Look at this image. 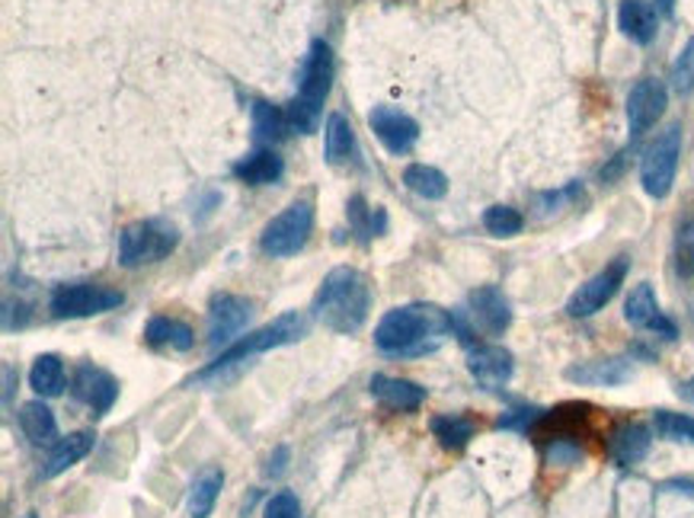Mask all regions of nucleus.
I'll return each instance as SVG.
<instances>
[{
	"instance_id": "obj_1",
	"label": "nucleus",
	"mask_w": 694,
	"mask_h": 518,
	"mask_svg": "<svg viewBox=\"0 0 694 518\" xmlns=\"http://www.w3.org/2000/svg\"><path fill=\"white\" fill-rule=\"evenodd\" d=\"M455 333V317L436 304H404L388 311L375 327V345L394 358H422Z\"/></svg>"
},
{
	"instance_id": "obj_2",
	"label": "nucleus",
	"mask_w": 694,
	"mask_h": 518,
	"mask_svg": "<svg viewBox=\"0 0 694 518\" xmlns=\"http://www.w3.org/2000/svg\"><path fill=\"white\" fill-rule=\"evenodd\" d=\"M368 311H371V288H368V279L352 266L330 269L324 286L314 294L317 320L327 330L343 333V337L362 330V324L368 320Z\"/></svg>"
},
{
	"instance_id": "obj_3",
	"label": "nucleus",
	"mask_w": 694,
	"mask_h": 518,
	"mask_svg": "<svg viewBox=\"0 0 694 518\" xmlns=\"http://www.w3.org/2000/svg\"><path fill=\"white\" fill-rule=\"evenodd\" d=\"M304 337H307V317L298 314V311H289V314L276 317L273 324H266V327L247 333L240 343L228 345L209 368H202V371L192 378V384H215V388H222L225 381H231L234 375H237L253 355H263V352L279 349V345L298 343V340H304Z\"/></svg>"
},
{
	"instance_id": "obj_4",
	"label": "nucleus",
	"mask_w": 694,
	"mask_h": 518,
	"mask_svg": "<svg viewBox=\"0 0 694 518\" xmlns=\"http://www.w3.org/2000/svg\"><path fill=\"white\" fill-rule=\"evenodd\" d=\"M179 243V230L164 218H148V222H135L118 233V263L125 269H138L148 263H161L164 256H171Z\"/></svg>"
},
{
	"instance_id": "obj_5",
	"label": "nucleus",
	"mask_w": 694,
	"mask_h": 518,
	"mask_svg": "<svg viewBox=\"0 0 694 518\" xmlns=\"http://www.w3.org/2000/svg\"><path fill=\"white\" fill-rule=\"evenodd\" d=\"M679 157H682V125H669L666 131L656 135V141L643 151V161H640V182L646 195L666 199L672 192Z\"/></svg>"
},
{
	"instance_id": "obj_6",
	"label": "nucleus",
	"mask_w": 694,
	"mask_h": 518,
	"mask_svg": "<svg viewBox=\"0 0 694 518\" xmlns=\"http://www.w3.org/2000/svg\"><path fill=\"white\" fill-rule=\"evenodd\" d=\"M311 228H314V205H311L307 199L291 202L282 215H276V218L263 228L260 247H263L266 256L286 260V256H294L298 250H304V243H307V237H311Z\"/></svg>"
},
{
	"instance_id": "obj_7",
	"label": "nucleus",
	"mask_w": 694,
	"mask_h": 518,
	"mask_svg": "<svg viewBox=\"0 0 694 518\" xmlns=\"http://www.w3.org/2000/svg\"><path fill=\"white\" fill-rule=\"evenodd\" d=\"M125 301V294L118 288L97 286V282H71V286H59L52 291V314L59 320H80V317H97L106 311H116Z\"/></svg>"
},
{
	"instance_id": "obj_8",
	"label": "nucleus",
	"mask_w": 694,
	"mask_h": 518,
	"mask_svg": "<svg viewBox=\"0 0 694 518\" xmlns=\"http://www.w3.org/2000/svg\"><path fill=\"white\" fill-rule=\"evenodd\" d=\"M628 269H631V260H628V256L611 260L602 273H595L585 286H579L577 291H573V298L567 301V314L577 317V320L598 314V311L618 294V288L624 286Z\"/></svg>"
},
{
	"instance_id": "obj_9",
	"label": "nucleus",
	"mask_w": 694,
	"mask_h": 518,
	"mask_svg": "<svg viewBox=\"0 0 694 518\" xmlns=\"http://www.w3.org/2000/svg\"><path fill=\"white\" fill-rule=\"evenodd\" d=\"M333 71H337V61H333V49L317 39L311 46V52L301 64V77H298V100H304L307 106H324L327 93H330V84H333Z\"/></svg>"
},
{
	"instance_id": "obj_10",
	"label": "nucleus",
	"mask_w": 694,
	"mask_h": 518,
	"mask_svg": "<svg viewBox=\"0 0 694 518\" xmlns=\"http://www.w3.org/2000/svg\"><path fill=\"white\" fill-rule=\"evenodd\" d=\"M253 317V301L240 298V294H215L209 304V345L222 349L234 337L243 333V327Z\"/></svg>"
},
{
	"instance_id": "obj_11",
	"label": "nucleus",
	"mask_w": 694,
	"mask_h": 518,
	"mask_svg": "<svg viewBox=\"0 0 694 518\" xmlns=\"http://www.w3.org/2000/svg\"><path fill=\"white\" fill-rule=\"evenodd\" d=\"M666 106H669V90H666L663 80H656V77L636 80L631 93H628V128H631V135L634 138L646 135L663 118Z\"/></svg>"
},
{
	"instance_id": "obj_12",
	"label": "nucleus",
	"mask_w": 694,
	"mask_h": 518,
	"mask_svg": "<svg viewBox=\"0 0 694 518\" xmlns=\"http://www.w3.org/2000/svg\"><path fill=\"white\" fill-rule=\"evenodd\" d=\"M467 371L483 391H500V388L509 384V378L516 371V358L503 345H470Z\"/></svg>"
},
{
	"instance_id": "obj_13",
	"label": "nucleus",
	"mask_w": 694,
	"mask_h": 518,
	"mask_svg": "<svg viewBox=\"0 0 694 518\" xmlns=\"http://www.w3.org/2000/svg\"><path fill=\"white\" fill-rule=\"evenodd\" d=\"M624 320L636 327V330H649L663 340H676L679 337V327L659 311V301H656V291L649 282H640V286L628 294L624 301Z\"/></svg>"
},
{
	"instance_id": "obj_14",
	"label": "nucleus",
	"mask_w": 694,
	"mask_h": 518,
	"mask_svg": "<svg viewBox=\"0 0 694 518\" xmlns=\"http://www.w3.org/2000/svg\"><path fill=\"white\" fill-rule=\"evenodd\" d=\"M368 125L391 154H406L419 138L416 118L406 115L404 110H398V106H375L368 115Z\"/></svg>"
},
{
	"instance_id": "obj_15",
	"label": "nucleus",
	"mask_w": 694,
	"mask_h": 518,
	"mask_svg": "<svg viewBox=\"0 0 694 518\" xmlns=\"http://www.w3.org/2000/svg\"><path fill=\"white\" fill-rule=\"evenodd\" d=\"M71 391H74L77 401L87 403L93 409V416H106L118 397V381L110 371H103V368H97V365L87 362V365H80L74 371Z\"/></svg>"
},
{
	"instance_id": "obj_16",
	"label": "nucleus",
	"mask_w": 694,
	"mask_h": 518,
	"mask_svg": "<svg viewBox=\"0 0 694 518\" xmlns=\"http://www.w3.org/2000/svg\"><path fill=\"white\" fill-rule=\"evenodd\" d=\"M567 381L582 384V388H621L634 378L631 358H595V362H579L570 365Z\"/></svg>"
},
{
	"instance_id": "obj_17",
	"label": "nucleus",
	"mask_w": 694,
	"mask_h": 518,
	"mask_svg": "<svg viewBox=\"0 0 694 518\" xmlns=\"http://www.w3.org/2000/svg\"><path fill=\"white\" fill-rule=\"evenodd\" d=\"M470 314L474 320L490 333V337H503L513 324V307L509 298L496 286H483L470 291Z\"/></svg>"
},
{
	"instance_id": "obj_18",
	"label": "nucleus",
	"mask_w": 694,
	"mask_h": 518,
	"mask_svg": "<svg viewBox=\"0 0 694 518\" xmlns=\"http://www.w3.org/2000/svg\"><path fill=\"white\" fill-rule=\"evenodd\" d=\"M371 388V397L388 406V409H398V413H413L419 409L422 401H426V388L406 381V378H391V375H371L368 381Z\"/></svg>"
},
{
	"instance_id": "obj_19",
	"label": "nucleus",
	"mask_w": 694,
	"mask_h": 518,
	"mask_svg": "<svg viewBox=\"0 0 694 518\" xmlns=\"http://www.w3.org/2000/svg\"><path fill=\"white\" fill-rule=\"evenodd\" d=\"M653 432L643 422H621L608 439V455L618 467H634L649 455Z\"/></svg>"
},
{
	"instance_id": "obj_20",
	"label": "nucleus",
	"mask_w": 694,
	"mask_h": 518,
	"mask_svg": "<svg viewBox=\"0 0 694 518\" xmlns=\"http://www.w3.org/2000/svg\"><path fill=\"white\" fill-rule=\"evenodd\" d=\"M618 26L621 33L636 42V46H649L659 33V16H656V7L646 3V0H621L618 7Z\"/></svg>"
},
{
	"instance_id": "obj_21",
	"label": "nucleus",
	"mask_w": 694,
	"mask_h": 518,
	"mask_svg": "<svg viewBox=\"0 0 694 518\" xmlns=\"http://www.w3.org/2000/svg\"><path fill=\"white\" fill-rule=\"evenodd\" d=\"M93 442H97V435H93L90 429H80V432H71V435L59 439V442L52 445L49 458H46L42 477H46V480H52V477L64 473L67 467H74L77 460L87 458V455L93 452Z\"/></svg>"
},
{
	"instance_id": "obj_22",
	"label": "nucleus",
	"mask_w": 694,
	"mask_h": 518,
	"mask_svg": "<svg viewBox=\"0 0 694 518\" xmlns=\"http://www.w3.org/2000/svg\"><path fill=\"white\" fill-rule=\"evenodd\" d=\"M282 173H286L282 157H279L276 151H269V148H256V151H250L247 157H240V161L234 164V176H237L240 182H247V186H269V182H276Z\"/></svg>"
},
{
	"instance_id": "obj_23",
	"label": "nucleus",
	"mask_w": 694,
	"mask_h": 518,
	"mask_svg": "<svg viewBox=\"0 0 694 518\" xmlns=\"http://www.w3.org/2000/svg\"><path fill=\"white\" fill-rule=\"evenodd\" d=\"M20 429L33 445H55L59 442V419L42 401H29L20 406Z\"/></svg>"
},
{
	"instance_id": "obj_24",
	"label": "nucleus",
	"mask_w": 694,
	"mask_h": 518,
	"mask_svg": "<svg viewBox=\"0 0 694 518\" xmlns=\"http://www.w3.org/2000/svg\"><path fill=\"white\" fill-rule=\"evenodd\" d=\"M144 340L154 349H174V352H189L195 345V333L189 324L176 320V317H151L144 327Z\"/></svg>"
},
{
	"instance_id": "obj_25",
	"label": "nucleus",
	"mask_w": 694,
	"mask_h": 518,
	"mask_svg": "<svg viewBox=\"0 0 694 518\" xmlns=\"http://www.w3.org/2000/svg\"><path fill=\"white\" fill-rule=\"evenodd\" d=\"M225 487V470L218 467H205L192 487H189V500H186V509H189V518H209L215 503H218V493Z\"/></svg>"
},
{
	"instance_id": "obj_26",
	"label": "nucleus",
	"mask_w": 694,
	"mask_h": 518,
	"mask_svg": "<svg viewBox=\"0 0 694 518\" xmlns=\"http://www.w3.org/2000/svg\"><path fill=\"white\" fill-rule=\"evenodd\" d=\"M429 429H432V435L439 439V445L445 452H462V448H467V442L477 435V422L470 416H458V413L432 416Z\"/></svg>"
},
{
	"instance_id": "obj_27",
	"label": "nucleus",
	"mask_w": 694,
	"mask_h": 518,
	"mask_svg": "<svg viewBox=\"0 0 694 518\" xmlns=\"http://www.w3.org/2000/svg\"><path fill=\"white\" fill-rule=\"evenodd\" d=\"M355 151V135H352V125L343 113H333L327 118V135H324V154H327V164L340 167L346 164Z\"/></svg>"
},
{
	"instance_id": "obj_28",
	"label": "nucleus",
	"mask_w": 694,
	"mask_h": 518,
	"mask_svg": "<svg viewBox=\"0 0 694 518\" xmlns=\"http://www.w3.org/2000/svg\"><path fill=\"white\" fill-rule=\"evenodd\" d=\"M29 388L39 397H59L64 391V362L59 355H39L29 368Z\"/></svg>"
},
{
	"instance_id": "obj_29",
	"label": "nucleus",
	"mask_w": 694,
	"mask_h": 518,
	"mask_svg": "<svg viewBox=\"0 0 694 518\" xmlns=\"http://www.w3.org/2000/svg\"><path fill=\"white\" fill-rule=\"evenodd\" d=\"M404 182L409 192H416V195H422V199H445V192H449L445 173L436 170V167H426V164L406 167Z\"/></svg>"
},
{
	"instance_id": "obj_30",
	"label": "nucleus",
	"mask_w": 694,
	"mask_h": 518,
	"mask_svg": "<svg viewBox=\"0 0 694 518\" xmlns=\"http://www.w3.org/2000/svg\"><path fill=\"white\" fill-rule=\"evenodd\" d=\"M250 113H253V131H256L260 141H279V138L286 135V128H289V115H286V110L269 106V103H263V100H256Z\"/></svg>"
},
{
	"instance_id": "obj_31",
	"label": "nucleus",
	"mask_w": 694,
	"mask_h": 518,
	"mask_svg": "<svg viewBox=\"0 0 694 518\" xmlns=\"http://www.w3.org/2000/svg\"><path fill=\"white\" fill-rule=\"evenodd\" d=\"M653 429H656V435H663L666 442H692L694 445V416L672 413V409H656Z\"/></svg>"
},
{
	"instance_id": "obj_32",
	"label": "nucleus",
	"mask_w": 694,
	"mask_h": 518,
	"mask_svg": "<svg viewBox=\"0 0 694 518\" xmlns=\"http://www.w3.org/2000/svg\"><path fill=\"white\" fill-rule=\"evenodd\" d=\"M483 228L490 230L493 237H516L525 228V218H521L519 209H513V205H490L483 212Z\"/></svg>"
},
{
	"instance_id": "obj_33",
	"label": "nucleus",
	"mask_w": 694,
	"mask_h": 518,
	"mask_svg": "<svg viewBox=\"0 0 694 518\" xmlns=\"http://www.w3.org/2000/svg\"><path fill=\"white\" fill-rule=\"evenodd\" d=\"M676 269L682 279L694 276V222H682L676 233Z\"/></svg>"
},
{
	"instance_id": "obj_34",
	"label": "nucleus",
	"mask_w": 694,
	"mask_h": 518,
	"mask_svg": "<svg viewBox=\"0 0 694 518\" xmlns=\"http://www.w3.org/2000/svg\"><path fill=\"white\" fill-rule=\"evenodd\" d=\"M544 460H547V464H557V467L579 464V460H582V445L573 442L570 435H551V442H547V448H544Z\"/></svg>"
},
{
	"instance_id": "obj_35",
	"label": "nucleus",
	"mask_w": 694,
	"mask_h": 518,
	"mask_svg": "<svg viewBox=\"0 0 694 518\" xmlns=\"http://www.w3.org/2000/svg\"><path fill=\"white\" fill-rule=\"evenodd\" d=\"M672 87L682 97L694 93V39H689V46L682 49V55L672 64Z\"/></svg>"
},
{
	"instance_id": "obj_36",
	"label": "nucleus",
	"mask_w": 694,
	"mask_h": 518,
	"mask_svg": "<svg viewBox=\"0 0 694 518\" xmlns=\"http://www.w3.org/2000/svg\"><path fill=\"white\" fill-rule=\"evenodd\" d=\"M349 218H352V228L358 230L365 240L375 237L378 230L384 228V225H375V218H384V215H381V212H371V209L365 205L362 195H352V202H349Z\"/></svg>"
},
{
	"instance_id": "obj_37",
	"label": "nucleus",
	"mask_w": 694,
	"mask_h": 518,
	"mask_svg": "<svg viewBox=\"0 0 694 518\" xmlns=\"http://www.w3.org/2000/svg\"><path fill=\"white\" fill-rule=\"evenodd\" d=\"M286 115H289V128L291 131H298V135H311V131L317 128V122H320V110H317V106H307V103L298 100V97L289 103Z\"/></svg>"
},
{
	"instance_id": "obj_38",
	"label": "nucleus",
	"mask_w": 694,
	"mask_h": 518,
	"mask_svg": "<svg viewBox=\"0 0 694 518\" xmlns=\"http://www.w3.org/2000/svg\"><path fill=\"white\" fill-rule=\"evenodd\" d=\"M544 419V409H534V406H519V409H509L500 416L496 429H513V432H531L538 422Z\"/></svg>"
},
{
	"instance_id": "obj_39",
	"label": "nucleus",
	"mask_w": 694,
	"mask_h": 518,
	"mask_svg": "<svg viewBox=\"0 0 694 518\" xmlns=\"http://www.w3.org/2000/svg\"><path fill=\"white\" fill-rule=\"evenodd\" d=\"M266 518H301V503L291 490H279L276 496H269L266 509H263Z\"/></svg>"
},
{
	"instance_id": "obj_40",
	"label": "nucleus",
	"mask_w": 694,
	"mask_h": 518,
	"mask_svg": "<svg viewBox=\"0 0 694 518\" xmlns=\"http://www.w3.org/2000/svg\"><path fill=\"white\" fill-rule=\"evenodd\" d=\"M286 464H289V448L282 445V448H276V458H269L266 473H269V477H279V473H286Z\"/></svg>"
},
{
	"instance_id": "obj_41",
	"label": "nucleus",
	"mask_w": 694,
	"mask_h": 518,
	"mask_svg": "<svg viewBox=\"0 0 694 518\" xmlns=\"http://www.w3.org/2000/svg\"><path fill=\"white\" fill-rule=\"evenodd\" d=\"M13 384H16V371L13 365H3V403H10L13 397Z\"/></svg>"
},
{
	"instance_id": "obj_42",
	"label": "nucleus",
	"mask_w": 694,
	"mask_h": 518,
	"mask_svg": "<svg viewBox=\"0 0 694 518\" xmlns=\"http://www.w3.org/2000/svg\"><path fill=\"white\" fill-rule=\"evenodd\" d=\"M656 10H659L663 16H672V13H676V0H656Z\"/></svg>"
},
{
	"instance_id": "obj_43",
	"label": "nucleus",
	"mask_w": 694,
	"mask_h": 518,
	"mask_svg": "<svg viewBox=\"0 0 694 518\" xmlns=\"http://www.w3.org/2000/svg\"><path fill=\"white\" fill-rule=\"evenodd\" d=\"M682 394H685V397H689V401L694 403V378H689V381H685V388H682Z\"/></svg>"
},
{
	"instance_id": "obj_44",
	"label": "nucleus",
	"mask_w": 694,
	"mask_h": 518,
	"mask_svg": "<svg viewBox=\"0 0 694 518\" xmlns=\"http://www.w3.org/2000/svg\"><path fill=\"white\" fill-rule=\"evenodd\" d=\"M20 518H39L36 513H26V516H20Z\"/></svg>"
}]
</instances>
